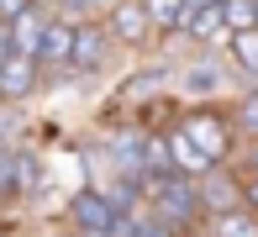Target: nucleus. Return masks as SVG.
<instances>
[{"label": "nucleus", "mask_w": 258, "mask_h": 237, "mask_svg": "<svg viewBox=\"0 0 258 237\" xmlns=\"http://www.w3.org/2000/svg\"><path fill=\"white\" fill-rule=\"evenodd\" d=\"M148 206H153L169 227H179V232H190V227H201V221H206L201 180H195V174H179V169L148 185Z\"/></svg>", "instance_id": "nucleus-1"}, {"label": "nucleus", "mask_w": 258, "mask_h": 237, "mask_svg": "<svg viewBox=\"0 0 258 237\" xmlns=\"http://www.w3.org/2000/svg\"><path fill=\"white\" fill-rule=\"evenodd\" d=\"M184 132L195 137V148L206 153L211 163H232V153H237V122H232V111H190L184 116Z\"/></svg>", "instance_id": "nucleus-2"}, {"label": "nucleus", "mask_w": 258, "mask_h": 237, "mask_svg": "<svg viewBox=\"0 0 258 237\" xmlns=\"http://www.w3.org/2000/svg\"><path fill=\"white\" fill-rule=\"evenodd\" d=\"M105 27H111V37L121 47H132V53H143V47L158 37L148 0H111V6H105Z\"/></svg>", "instance_id": "nucleus-3"}, {"label": "nucleus", "mask_w": 258, "mask_h": 237, "mask_svg": "<svg viewBox=\"0 0 258 237\" xmlns=\"http://www.w3.org/2000/svg\"><path fill=\"white\" fill-rule=\"evenodd\" d=\"M69 221L79 227V237H116L121 232V211L111 206L105 190H79L69 200Z\"/></svg>", "instance_id": "nucleus-4"}, {"label": "nucleus", "mask_w": 258, "mask_h": 237, "mask_svg": "<svg viewBox=\"0 0 258 237\" xmlns=\"http://www.w3.org/2000/svg\"><path fill=\"white\" fill-rule=\"evenodd\" d=\"M111 47H116V37H111V27L105 21H79L74 27V53H69V74H100L105 64H111Z\"/></svg>", "instance_id": "nucleus-5"}, {"label": "nucleus", "mask_w": 258, "mask_h": 237, "mask_svg": "<svg viewBox=\"0 0 258 237\" xmlns=\"http://www.w3.org/2000/svg\"><path fill=\"white\" fill-rule=\"evenodd\" d=\"M201 200H206V216H221V211L248 206V180H242V169L216 163L211 174H201Z\"/></svg>", "instance_id": "nucleus-6"}, {"label": "nucleus", "mask_w": 258, "mask_h": 237, "mask_svg": "<svg viewBox=\"0 0 258 237\" xmlns=\"http://www.w3.org/2000/svg\"><path fill=\"white\" fill-rule=\"evenodd\" d=\"M37 74H42V58H32V53H11L6 58V69H0V100H27L32 90H37Z\"/></svg>", "instance_id": "nucleus-7"}, {"label": "nucleus", "mask_w": 258, "mask_h": 237, "mask_svg": "<svg viewBox=\"0 0 258 237\" xmlns=\"http://www.w3.org/2000/svg\"><path fill=\"white\" fill-rule=\"evenodd\" d=\"M48 27H53V11L48 6H27L16 21H11V42H16V53L42 58V47H48Z\"/></svg>", "instance_id": "nucleus-8"}, {"label": "nucleus", "mask_w": 258, "mask_h": 237, "mask_svg": "<svg viewBox=\"0 0 258 237\" xmlns=\"http://www.w3.org/2000/svg\"><path fill=\"white\" fill-rule=\"evenodd\" d=\"M179 85L190 90V95H216L221 85H227V74H221V64H216L211 53H195L190 64L179 69Z\"/></svg>", "instance_id": "nucleus-9"}, {"label": "nucleus", "mask_w": 258, "mask_h": 237, "mask_svg": "<svg viewBox=\"0 0 258 237\" xmlns=\"http://www.w3.org/2000/svg\"><path fill=\"white\" fill-rule=\"evenodd\" d=\"M206 237H258V211L237 206V211H221V216H206Z\"/></svg>", "instance_id": "nucleus-10"}, {"label": "nucleus", "mask_w": 258, "mask_h": 237, "mask_svg": "<svg viewBox=\"0 0 258 237\" xmlns=\"http://www.w3.org/2000/svg\"><path fill=\"white\" fill-rule=\"evenodd\" d=\"M169 148H174V169H179V174H195V180H201V174L216 169V163L195 148V137L184 132V127H174V132H169Z\"/></svg>", "instance_id": "nucleus-11"}, {"label": "nucleus", "mask_w": 258, "mask_h": 237, "mask_svg": "<svg viewBox=\"0 0 258 237\" xmlns=\"http://www.w3.org/2000/svg\"><path fill=\"white\" fill-rule=\"evenodd\" d=\"M116 237H179V227H169L153 206H137V211L121 216V232H116Z\"/></svg>", "instance_id": "nucleus-12"}, {"label": "nucleus", "mask_w": 258, "mask_h": 237, "mask_svg": "<svg viewBox=\"0 0 258 237\" xmlns=\"http://www.w3.org/2000/svg\"><path fill=\"white\" fill-rule=\"evenodd\" d=\"M227 58L237 64V74L248 79V85H258V27H253V32H232Z\"/></svg>", "instance_id": "nucleus-13"}, {"label": "nucleus", "mask_w": 258, "mask_h": 237, "mask_svg": "<svg viewBox=\"0 0 258 237\" xmlns=\"http://www.w3.org/2000/svg\"><path fill=\"white\" fill-rule=\"evenodd\" d=\"M148 11H153L158 37H179L184 32V0H148Z\"/></svg>", "instance_id": "nucleus-14"}, {"label": "nucleus", "mask_w": 258, "mask_h": 237, "mask_svg": "<svg viewBox=\"0 0 258 237\" xmlns=\"http://www.w3.org/2000/svg\"><path fill=\"white\" fill-rule=\"evenodd\" d=\"M232 122H237V132H242V137H258V85L242 90V100L232 105Z\"/></svg>", "instance_id": "nucleus-15"}, {"label": "nucleus", "mask_w": 258, "mask_h": 237, "mask_svg": "<svg viewBox=\"0 0 258 237\" xmlns=\"http://www.w3.org/2000/svg\"><path fill=\"white\" fill-rule=\"evenodd\" d=\"M221 16L232 32H253L258 27V0H221Z\"/></svg>", "instance_id": "nucleus-16"}, {"label": "nucleus", "mask_w": 258, "mask_h": 237, "mask_svg": "<svg viewBox=\"0 0 258 237\" xmlns=\"http://www.w3.org/2000/svg\"><path fill=\"white\" fill-rule=\"evenodd\" d=\"M163 85H169V69H143V79H132L121 95H126V100H143V95H153V90H163Z\"/></svg>", "instance_id": "nucleus-17"}, {"label": "nucleus", "mask_w": 258, "mask_h": 237, "mask_svg": "<svg viewBox=\"0 0 258 237\" xmlns=\"http://www.w3.org/2000/svg\"><path fill=\"white\" fill-rule=\"evenodd\" d=\"M16 195V148H0V200Z\"/></svg>", "instance_id": "nucleus-18"}, {"label": "nucleus", "mask_w": 258, "mask_h": 237, "mask_svg": "<svg viewBox=\"0 0 258 237\" xmlns=\"http://www.w3.org/2000/svg\"><path fill=\"white\" fill-rule=\"evenodd\" d=\"M237 169H242V180H253V174H258V137H248V148H242Z\"/></svg>", "instance_id": "nucleus-19"}, {"label": "nucleus", "mask_w": 258, "mask_h": 237, "mask_svg": "<svg viewBox=\"0 0 258 237\" xmlns=\"http://www.w3.org/2000/svg\"><path fill=\"white\" fill-rule=\"evenodd\" d=\"M27 6H37V0H0V21H16Z\"/></svg>", "instance_id": "nucleus-20"}, {"label": "nucleus", "mask_w": 258, "mask_h": 237, "mask_svg": "<svg viewBox=\"0 0 258 237\" xmlns=\"http://www.w3.org/2000/svg\"><path fill=\"white\" fill-rule=\"evenodd\" d=\"M248 206L258 211V174H253V180H248Z\"/></svg>", "instance_id": "nucleus-21"}, {"label": "nucleus", "mask_w": 258, "mask_h": 237, "mask_svg": "<svg viewBox=\"0 0 258 237\" xmlns=\"http://www.w3.org/2000/svg\"><path fill=\"white\" fill-rule=\"evenodd\" d=\"M37 6H48V11H58V0H37Z\"/></svg>", "instance_id": "nucleus-22"}]
</instances>
